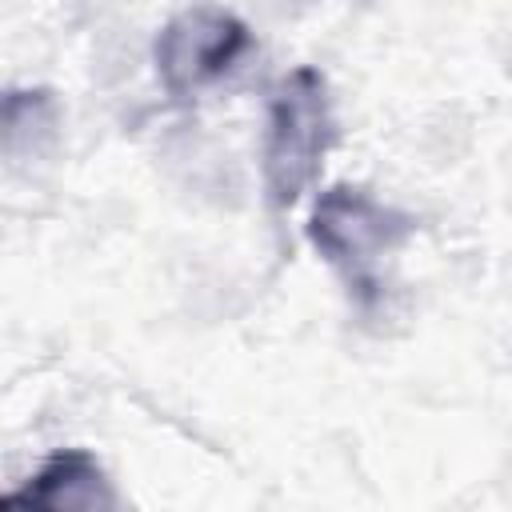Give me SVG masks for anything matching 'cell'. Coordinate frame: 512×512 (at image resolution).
<instances>
[{
	"label": "cell",
	"mask_w": 512,
	"mask_h": 512,
	"mask_svg": "<svg viewBox=\"0 0 512 512\" xmlns=\"http://www.w3.org/2000/svg\"><path fill=\"white\" fill-rule=\"evenodd\" d=\"M336 140V116L328 80L316 68H292L268 100V128H264V192L268 204L288 212L304 200V192L316 184L324 156Z\"/></svg>",
	"instance_id": "cell-1"
},
{
	"label": "cell",
	"mask_w": 512,
	"mask_h": 512,
	"mask_svg": "<svg viewBox=\"0 0 512 512\" xmlns=\"http://www.w3.org/2000/svg\"><path fill=\"white\" fill-rule=\"evenodd\" d=\"M416 232V220L356 184H332L316 196L308 212L312 248L348 280V288L368 300L380 288V268Z\"/></svg>",
	"instance_id": "cell-2"
},
{
	"label": "cell",
	"mask_w": 512,
	"mask_h": 512,
	"mask_svg": "<svg viewBox=\"0 0 512 512\" xmlns=\"http://www.w3.org/2000/svg\"><path fill=\"white\" fill-rule=\"evenodd\" d=\"M248 48H252V32L236 12L200 4V8H184L160 28L152 60L160 84L172 96H196L200 88L216 84Z\"/></svg>",
	"instance_id": "cell-3"
},
{
	"label": "cell",
	"mask_w": 512,
	"mask_h": 512,
	"mask_svg": "<svg viewBox=\"0 0 512 512\" xmlns=\"http://www.w3.org/2000/svg\"><path fill=\"white\" fill-rule=\"evenodd\" d=\"M8 504H36V508H56V512H100L116 508V492L96 464V456L80 448H64L40 464V472L8 496Z\"/></svg>",
	"instance_id": "cell-4"
},
{
	"label": "cell",
	"mask_w": 512,
	"mask_h": 512,
	"mask_svg": "<svg viewBox=\"0 0 512 512\" xmlns=\"http://www.w3.org/2000/svg\"><path fill=\"white\" fill-rule=\"evenodd\" d=\"M60 132V104L48 88H12L4 96V156L12 164L40 156Z\"/></svg>",
	"instance_id": "cell-5"
}]
</instances>
